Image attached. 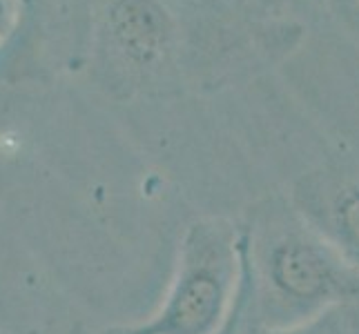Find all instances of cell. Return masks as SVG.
Returning <instances> with one entry per match:
<instances>
[{
  "instance_id": "obj_3",
  "label": "cell",
  "mask_w": 359,
  "mask_h": 334,
  "mask_svg": "<svg viewBox=\"0 0 359 334\" xmlns=\"http://www.w3.org/2000/svg\"><path fill=\"white\" fill-rule=\"evenodd\" d=\"M241 286V225L226 216H201L181 234L175 272L156 310L103 334H219Z\"/></svg>"
},
{
  "instance_id": "obj_7",
  "label": "cell",
  "mask_w": 359,
  "mask_h": 334,
  "mask_svg": "<svg viewBox=\"0 0 359 334\" xmlns=\"http://www.w3.org/2000/svg\"><path fill=\"white\" fill-rule=\"evenodd\" d=\"M241 323H243V294H241V286H239V294H237V303H234V310L228 319V323L224 326L219 334H239L241 332Z\"/></svg>"
},
{
  "instance_id": "obj_9",
  "label": "cell",
  "mask_w": 359,
  "mask_h": 334,
  "mask_svg": "<svg viewBox=\"0 0 359 334\" xmlns=\"http://www.w3.org/2000/svg\"><path fill=\"white\" fill-rule=\"evenodd\" d=\"M346 312H348V334H359V303L346 305Z\"/></svg>"
},
{
  "instance_id": "obj_10",
  "label": "cell",
  "mask_w": 359,
  "mask_h": 334,
  "mask_svg": "<svg viewBox=\"0 0 359 334\" xmlns=\"http://www.w3.org/2000/svg\"><path fill=\"white\" fill-rule=\"evenodd\" d=\"M264 3H277V5H283V0H264Z\"/></svg>"
},
{
  "instance_id": "obj_2",
  "label": "cell",
  "mask_w": 359,
  "mask_h": 334,
  "mask_svg": "<svg viewBox=\"0 0 359 334\" xmlns=\"http://www.w3.org/2000/svg\"><path fill=\"white\" fill-rule=\"evenodd\" d=\"M239 225L243 316L250 326L290 328L359 303V274L288 194L255 201Z\"/></svg>"
},
{
  "instance_id": "obj_8",
  "label": "cell",
  "mask_w": 359,
  "mask_h": 334,
  "mask_svg": "<svg viewBox=\"0 0 359 334\" xmlns=\"http://www.w3.org/2000/svg\"><path fill=\"white\" fill-rule=\"evenodd\" d=\"M92 3L94 0H63V5L69 7L72 14L76 16L81 22L88 25V27L92 25ZM39 5H41V0H39Z\"/></svg>"
},
{
  "instance_id": "obj_4",
  "label": "cell",
  "mask_w": 359,
  "mask_h": 334,
  "mask_svg": "<svg viewBox=\"0 0 359 334\" xmlns=\"http://www.w3.org/2000/svg\"><path fill=\"white\" fill-rule=\"evenodd\" d=\"M288 196L359 274V158L337 156L304 172Z\"/></svg>"
},
{
  "instance_id": "obj_6",
  "label": "cell",
  "mask_w": 359,
  "mask_h": 334,
  "mask_svg": "<svg viewBox=\"0 0 359 334\" xmlns=\"http://www.w3.org/2000/svg\"><path fill=\"white\" fill-rule=\"evenodd\" d=\"M16 0H0V43L16 27Z\"/></svg>"
},
{
  "instance_id": "obj_5",
  "label": "cell",
  "mask_w": 359,
  "mask_h": 334,
  "mask_svg": "<svg viewBox=\"0 0 359 334\" xmlns=\"http://www.w3.org/2000/svg\"><path fill=\"white\" fill-rule=\"evenodd\" d=\"M239 334H348V312H346V305H339V307H332V310L319 314L311 321H304L299 326L277 328V330L250 326L243 316Z\"/></svg>"
},
{
  "instance_id": "obj_1",
  "label": "cell",
  "mask_w": 359,
  "mask_h": 334,
  "mask_svg": "<svg viewBox=\"0 0 359 334\" xmlns=\"http://www.w3.org/2000/svg\"><path fill=\"white\" fill-rule=\"evenodd\" d=\"M306 25L264 0H94L90 45L116 98L208 96L297 52Z\"/></svg>"
},
{
  "instance_id": "obj_11",
  "label": "cell",
  "mask_w": 359,
  "mask_h": 334,
  "mask_svg": "<svg viewBox=\"0 0 359 334\" xmlns=\"http://www.w3.org/2000/svg\"><path fill=\"white\" fill-rule=\"evenodd\" d=\"M353 3H357V5H359V0H353Z\"/></svg>"
}]
</instances>
